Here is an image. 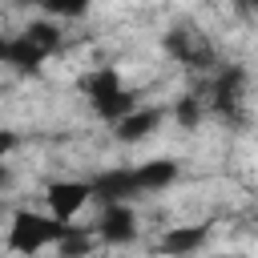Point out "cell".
<instances>
[{
	"instance_id": "9",
	"label": "cell",
	"mask_w": 258,
	"mask_h": 258,
	"mask_svg": "<svg viewBox=\"0 0 258 258\" xmlns=\"http://www.w3.org/2000/svg\"><path fill=\"white\" fill-rule=\"evenodd\" d=\"M48 52L40 44L28 40V32L20 36H0V64H12V69H36Z\"/></svg>"
},
{
	"instance_id": "16",
	"label": "cell",
	"mask_w": 258,
	"mask_h": 258,
	"mask_svg": "<svg viewBox=\"0 0 258 258\" xmlns=\"http://www.w3.org/2000/svg\"><path fill=\"white\" fill-rule=\"evenodd\" d=\"M12 149H16V133H12V129H0V161H4Z\"/></svg>"
},
{
	"instance_id": "18",
	"label": "cell",
	"mask_w": 258,
	"mask_h": 258,
	"mask_svg": "<svg viewBox=\"0 0 258 258\" xmlns=\"http://www.w3.org/2000/svg\"><path fill=\"white\" fill-rule=\"evenodd\" d=\"M8 185V169H4V161H0V189Z\"/></svg>"
},
{
	"instance_id": "8",
	"label": "cell",
	"mask_w": 258,
	"mask_h": 258,
	"mask_svg": "<svg viewBox=\"0 0 258 258\" xmlns=\"http://www.w3.org/2000/svg\"><path fill=\"white\" fill-rule=\"evenodd\" d=\"M165 52L177 56L181 64H206V60H210V48H206V40H202L198 28H177V32H169V36H165Z\"/></svg>"
},
{
	"instance_id": "17",
	"label": "cell",
	"mask_w": 258,
	"mask_h": 258,
	"mask_svg": "<svg viewBox=\"0 0 258 258\" xmlns=\"http://www.w3.org/2000/svg\"><path fill=\"white\" fill-rule=\"evenodd\" d=\"M234 8L246 12V16H258V0H234Z\"/></svg>"
},
{
	"instance_id": "13",
	"label": "cell",
	"mask_w": 258,
	"mask_h": 258,
	"mask_svg": "<svg viewBox=\"0 0 258 258\" xmlns=\"http://www.w3.org/2000/svg\"><path fill=\"white\" fill-rule=\"evenodd\" d=\"M24 32H28V40H32V44H40L44 52H56V44H60L56 24H48V20H36V24H28Z\"/></svg>"
},
{
	"instance_id": "2",
	"label": "cell",
	"mask_w": 258,
	"mask_h": 258,
	"mask_svg": "<svg viewBox=\"0 0 258 258\" xmlns=\"http://www.w3.org/2000/svg\"><path fill=\"white\" fill-rule=\"evenodd\" d=\"M97 238L101 242H113V246L133 242L137 238V214H133V206L129 202H105L101 222H97Z\"/></svg>"
},
{
	"instance_id": "7",
	"label": "cell",
	"mask_w": 258,
	"mask_h": 258,
	"mask_svg": "<svg viewBox=\"0 0 258 258\" xmlns=\"http://www.w3.org/2000/svg\"><path fill=\"white\" fill-rule=\"evenodd\" d=\"M173 177H177V161H169V157H153V161L133 165V185H137V194H157V189L173 185Z\"/></svg>"
},
{
	"instance_id": "15",
	"label": "cell",
	"mask_w": 258,
	"mask_h": 258,
	"mask_svg": "<svg viewBox=\"0 0 258 258\" xmlns=\"http://www.w3.org/2000/svg\"><path fill=\"white\" fill-rule=\"evenodd\" d=\"M198 121H202V101L198 97H181L177 101V125L181 129H194Z\"/></svg>"
},
{
	"instance_id": "6",
	"label": "cell",
	"mask_w": 258,
	"mask_h": 258,
	"mask_svg": "<svg viewBox=\"0 0 258 258\" xmlns=\"http://www.w3.org/2000/svg\"><path fill=\"white\" fill-rule=\"evenodd\" d=\"M242 85H246V73L234 64V69H222L218 77H214V89H210V105L218 109V113H238V105H242Z\"/></svg>"
},
{
	"instance_id": "4",
	"label": "cell",
	"mask_w": 258,
	"mask_h": 258,
	"mask_svg": "<svg viewBox=\"0 0 258 258\" xmlns=\"http://www.w3.org/2000/svg\"><path fill=\"white\" fill-rule=\"evenodd\" d=\"M210 242V226H169L157 242V254L165 258H194Z\"/></svg>"
},
{
	"instance_id": "11",
	"label": "cell",
	"mask_w": 258,
	"mask_h": 258,
	"mask_svg": "<svg viewBox=\"0 0 258 258\" xmlns=\"http://www.w3.org/2000/svg\"><path fill=\"white\" fill-rule=\"evenodd\" d=\"M93 109H97V117H105V121H121L125 113H133L137 109V97L121 85V89H113V93H105V97H93Z\"/></svg>"
},
{
	"instance_id": "10",
	"label": "cell",
	"mask_w": 258,
	"mask_h": 258,
	"mask_svg": "<svg viewBox=\"0 0 258 258\" xmlns=\"http://www.w3.org/2000/svg\"><path fill=\"white\" fill-rule=\"evenodd\" d=\"M161 125V109H133V113H125L121 121H117V141H145L153 129Z\"/></svg>"
},
{
	"instance_id": "5",
	"label": "cell",
	"mask_w": 258,
	"mask_h": 258,
	"mask_svg": "<svg viewBox=\"0 0 258 258\" xmlns=\"http://www.w3.org/2000/svg\"><path fill=\"white\" fill-rule=\"evenodd\" d=\"M89 185H93V198H101V202H129V198H137V185H133V169L129 165L101 169Z\"/></svg>"
},
{
	"instance_id": "1",
	"label": "cell",
	"mask_w": 258,
	"mask_h": 258,
	"mask_svg": "<svg viewBox=\"0 0 258 258\" xmlns=\"http://www.w3.org/2000/svg\"><path fill=\"white\" fill-rule=\"evenodd\" d=\"M64 234H69V222H60V218H52V214H28V210H20V214L12 218L8 246H12L16 254H36V250H44V246H56Z\"/></svg>"
},
{
	"instance_id": "3",
	"label": "cell",
	"mask_w": 258,
	"mask_h": 258,
	"mask_svg": "<svg viewBox=\"0 0 258 258\" xmlns=\"http://www.w3.org/2000/svg\"><path fill=\"white\" fill-rule=\"evenodd\" d=\"M93 198V185L89 181H52L48 185V214L60 218V222H73Z\"/></svg>"
},
{
	"instance_id": "14",
	"label": "cell",
	"mask_w": 258,
	"mask_h": 258,
	"mask_svg": "<svg viewBox=\"0 0 258 258\" xmlns=\"http://www.w3.org/2000/svg\"><path fill=\"white\" fill-rule=\"evenodd\" d=\"M40 4H44V12H48V16L77 20V16H85V12H89V4H93V0H40Z\"/></svg>"
},
{
	"instance_id": "12",
	"label": "cell",
	"mask_w": 258,
	"mask_h": 258,
	"mask_svg": "<svg viewBox=\"0 0 258 258\" xmlns=\"http://www.w3.org/2000/svg\"><path fill=\"white\" fill-rule=\"evenodd\" d=\"M113 89H121V77H117V69H97V73L85 81V93H89V101H93V97H105V93H113Z\"/></svg>"
}]
</instances>
